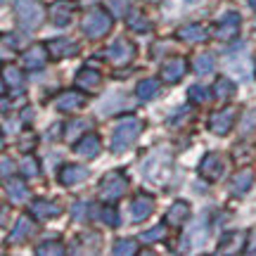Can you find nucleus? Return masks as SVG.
<instances>
[{"instance_id": "f257e3e1", "label": "nucleus", "mask_w": 256, "mask_h": 256, "mask_svg": "<svg viewBox=\"0 0 256 256\" xmlns=\"http://www.w3.org/2000/svg\"><path fill=\"white\" fill-rule=\"evenodd\" d=\"M140 130H142V121L136 119V116H130V114L124 116V119L116 124V128H114V136H112V152L119 154V152L128 150V147L140 138Z\"/></svg>"}, {"instance_id": "f03ea898", "label": "nucleus", "mask_w": 256, "mask_h": 256, "mask_svg": "<svg viewBox=\"0 0 256 256\" xmlns=\"http://www.w3.org/2000/svg\"><path fill=\"white\" fill-rule=\"evenodd\" d=\"M14 17H17L19 26L24 28V31H34L43 24V17H46V12L40 8V2L38 0H14Z\"/></svg>"}, {"instance_id": "7ed1b4c3", "label": "nucleus", "mask_w": 256, "mask_h": 256, "mask_svg": "<svg viewBox=\"0 0 256 256\" xmlns=\"http://www.w3.org/2000/svg\"><path fill=\"white\" fill-rule=\"evenodd\" d=\"M128 190V178L121 171H110L100 180V200L102 202H116Z\"/></svg>"}, {"instance_id": "20e7f679", "label": "nucleus", "mask_w": 256, "mask_h": 256, "mask_svg": "<svg viewBox=\"0 0 256 256\" xmlns=\"http://www.w3.org/2000/svg\"><path fill=\"white\" fill-rule=\"evenodd\" d=\"M112 14L110 10H92V12H88L86 14V19H83V34L88 38H100L104 36L107 31L112 28Z\"/></svg>"}, {"instance_id": "39448f33", "label": "nucleus", "mask_w": 256, "mask_h": 256, "mask_svg": "<svg viewBox=\"0 0 256 256\" xmlns=\"http://www.w3.org/2000/svg\"><path fill=\"white\" fill-rule=\"evenodd\" d=\"M226 168H228V159L220 156L218 152H209V154L202 159L200 174H202V178H206V180H211V183H216V180H220V178L226 176Z\"/></svg>"}, {"instance_id": "423d86ee", "label": "nucleus", "mask_w": 256, "mask_h": 256, "mask_svg": "<svg viewBox=\"0 0 256 256\" xmlns=\"http://www.w3.org/2000/svg\"><path fill=\"white\" fill-rule=\"evenodd\" d=\"M104 55L110 57V62H114V64H128L136 57V46H133L130 40H126V38H119V40H114V43L107 48Z\"/></svg>"}, {"instance_id": "0eeeda50", "label": "nucleus", "mask_w": 256, "mask_h": 256, "mask_svg": "<svg viewBox=\"0 0 256 256\" xmlns=\"http://www.w3.org/2000/svg\"><path fill=\"white\" fill-rule=\"evenodd\" d=\"M188 72V60L185 57H171L162 64V78L164 83H178Z\"/></svg>"}, {"instance_id": "6e6552de", "label": "nucleus", "mask_w": 256, "mask_h": 256, "mask_svg": "<svg viewBox=\"0 0 256 256\" xmlns=\"http://www.w3.org/2000/svg\"><path fill=\"white\" fill-rule=\"evenodd\" d=\"M232 124H235V110H218L211 114L209 130L216 133V136H226V133L232 130Z\"/></svg>"}, {"instance_id": "1a4fd4ad", "label": "nucleus", "mask_w": 256, "mask_h": 256, "mask_svg": "<svg viewBox=\"0 0 256 256\" xmlns=\"http://www.w3.org/2000/svg\"><path fill=\"white\" fill-rule=\"evenodd\" d=\"M83 104H86V95H83V92H76V90L60 92V95H57V100H55L57 112H64V114L81 110Z\"/></svg>"}, {"instance_id": "9d476101", "label": "nucleus", "mask_w": 256, "mask_h": 256, "mask_svg": "<svg viewBox=\"0 0 256 256\" xmlns=\"http://www.w3.org/2000/svg\"><path fill=\"white\" fill-rule=\"evenodd\" d=\"M48 52L55 57V60H64V57H74L78 55V43L69 40V38H55L48 43Z\"/></svg>"}, {"instance_id": "9b49d317", "label": "nucleus", "mask_w": 256, "mask_h": 256, "mask_svg": "<svg viewBox=\"0 0 256 256\" xmlns=\"http://www.w3.org/2000/svg\"><path fill=\"white\" fill-rule=\"evenodd\" d=\"M100 150H102L100 138L95 136V133H86V136L74 145V152L78 156H86V159H95V156L100 154Z\"/></svg>"}, {"instance_id": "f8f14e48", "label": "nucleus", "mask_w": 256, "mask_h": 256, "mask_svg": "<svg viewBox=\"0 0 256 256\" xmlns=\"http://www.w3.org/2000/svg\"><path fill=\"white\" fill-rule=\"evenodd\" d=\"M190 218V204L188 202H174L171 209L166 211L164 223L171 228H183V223Z\"/></svg>"}, {"instance_id": "ddd939ff", "label": "nucleus", "mask_w": 256, "mask_h": 256, "mask_svg": "<svg viewBox=\"0 0 256 256\" xmlns=\"http://www.w3.org/2000/svg\"><path fill=\"white\" fill-rule=\"evenodd\" d=\"M238 31H240V14L228 12V14L218 22V26H216V38H220V40H230V38L238 36Z\"/></svg>"}, {"instance_id": "4468645a", "label": "nucleus", "mask_w": 256, "mask_h": 256, "mask_svg": "<svg viewBox=\"0 0 256 256\" xmlns=\"http://www.w3.org/2000/svg\"><path fill=\"white\" fill-rule=\"evenodd\" d=\"M62 214V206H57L55 202L50 200H34L31 202V216H36L40 220H48V218H57Z\"/></svg>"}, {"instance_id": "2eb2a0df", "label": "nucleus", "mask_w": 256, "mask_h": 256, "mask_svg": "<svg viewBox=\"0 0 256 256\" xmlns=\"http://www.w3.org/2000/svg\"><path fill=\"white\" fill-rule=\"evenodd\" d=\"M22 62L26 69H43L48 62V46H31L22 55Z\"/></svg>"}, {"instance_id": "dca6fc26", "label": "nucleus", "mask_w": 256, "mask_h": 256, "mask_svg": "<svg viewBox=\"0 0 256 256\" xmlns=\"http://www.w3.org/2000/svg\"><path fill=\"white\" fill-rule=\"evenodd\" d=\"M72 14H74V2L69 0H57L55 5L50 8V19L55 26H66L72 22Z\"/></svg>"}, {"instance_id": "f3484780", "label": "nucleus", "mask_w": 256, "mask_h": 256, "mask_svg": "<svg viewBox=\"0 0 256 256\" xmlns=\"http://www.w3.org/2000/svg\"><path fill=\"white\" fill-rule=\"evenodd\" d=\"M152 211H154V200L150 194H138L136 200H133V204H130L133 220H145L147 216H152Z\"/></svg>"}, {"instance_id": "a211bd4d", "label": "nucleus", "mask_w": 256, "mask_h": 256, "mask_svg": "<svg viewBox=\"0 0 256 256\" xmlns=\"http://www.w3.org/2000/svg\"><path fill=\"white\" fill-rule=\"evenodd\" d=\"M34 230H36V226H34L31 216H19L14 230L10 232V244H19V242L28 240L31 235H34Z\"/></svg>"}, {"instance_id": "6ab92c4d", "label": "nucleus", "mask_w": 256, "mask_h": 256, "mask_svg": "<svg viewBox=\"0 0 256 256\" xmlns=\"http://www.w3.org/2000/svg\"><path fill=\"white\" fill-rule=\"evenodd\" d=\"M252 183H254V171H252V168H242V171L232 178L230 192H232L235 197H244L249 192V188H252Z\"/></svg>"}, {"instance_id": "aec40b11", "label": "nucleus", "mask_w": 256, "mask_h": 256, "mask_svg": "<svg viewBox=\"0 0 256 256\" xmlns=\"http://www.w3.org/2000/svg\"><path fill=\"white\" fill-rule=\"evenodd\" d=\"M244 244V232H226L218 242V254H235Z\"/></svg>"}, {"instance_id": "412c9836", "label": "nucleus", "mask_w": 256, "mask_h": 256, "mask_svg": "<svg viewBox=\"0 0 256 256\" xmlns=\"http://www.w3.org/2000/svg\"><path fill=\"white\" fill-rule=\"evenodd\" d=\"M86 178H88V168H83V166H78V164H69L60 171V183L62 185L81 183V180H86Z\"/></svg>"}, {"instance_id": "4be33fe9", "label": "nucleus", "mask_w": 256, "mask_h": 256, "mask_svg": "<svg viewBox=\"0 0 256 256\" xmlns=\"http://www.w3.org/2000/svg\"><path fill=\"white\" fill-rule=\"evenodd\" d=\"M178 36L183 38L185 43H202V40L209 38V28L202 26V24H188L178 31Z\"/></svg>"}, {"instance_id": "5701e85b", "label": "nucleus", "mask_w": 256, "mask_h": 256, "mask_svg": "<svg viewBox=\"0 0 256 256\" xmlns=\"http://www.w3.org/2000/svg\"><path fill=\"white\" fill-rule=\"evenodd\" d=\"M102 81L100 72H95V69H88V66H83L81 72L76 74V86L83 88V90H92V88H98Z\"/></svg>"}, {"instance_id": "b1692460", "label": "nucleus", "mask_w": 256, "mask_h": 256, "mask_svg": "<svg viewBox=\"0 0 256 256\" xmlns=\"http://www.w3.org/2000/svg\"><path fill=\"white\" fill-rule=\"evenodd\" d=\"M5 192H8L10 202H24L28 197V188L24 180H19V178H12V180H8V188H5Z\"/></svg>"}, {"instance_id": "393cba45", "label": "nucleus", "mask_w": 256, "mask_h": 256, "mask_svg": "<svg viewBox=\"0 0 256 256\" xmlns=\"http://www.w3.org/2000/svg\"><path fill=\"white\" fill-rule=\"evenodd\" d=\"M136 92H138V98H140V100H145V102L154 100L156 95H159V81H156V78H145V81L138 83Z\"/></svg>"}, {"instance_id": "a878e982", "label": "nucleus", "mask_w": 256, "mask_h": 256, "mask_svg": "<svg viewBox=\"0 0 256 256\" xmlns=\"http://www.w3.org/2000/svg\"><path fill=\"white\" fill-rule=\"evenodd\" d=\"M232 92H235V83L230 81L228 76H220L218 81H216V86H214V95L218 100H230Z\"/></svg>"}, {"instance_id": "bb28decb", "label": "nucleus", "mask_w": 256, "mask_h": 256, "mask_svg": "<svg viewBox=\"0 0 256 256\" xmlns=\"http://www.w3.org/2000/svg\"><path fill=\"white\" fill-rule=\"evenodd\" d=\"M214 66H216V60H214L211 52H202V55L194 57V72L202 74V76H204V74H211Z\"/></svg>"}, {"instance_id": "cd10ccee", "label": "nucleus", "mask_w": 256, "mask_h": 256, "mask_svg": "<svg viewBox=\"0 0 256 256\" xmlns=\"http://www.w3.org/2000/svg\"><path fill=\"white\" fill-rule=\"evenodd\" d=\"M204 240H206V223H197V226L190 230V235H188V240H185V244L197 247V244H202Z\"/></svg>"}, {"instance_id": "c85d7f7f", "label": "nucleus", "mask_w": 256, "mask_h": 256, "mask_svg": "<svg viewBox=\"0 0 256 256\" xmlns=\"http://www.w3.org/2000/svg\"><path fill=\"white\" fill-rule=\"evenodd\" d=\"M126 24L133 28V31H150V28H152V24H150V22H147L142 14H138V12L128 14V17H126Z\"/></svg>"}, {"instance_id": "c756f323", "label": "nucleus", "mask_w": 256, "mask_h": 256, "mask_svg": "<svg viewBox=\"0 0 256 256\" xmlns=\"http://www.w3.org/2000/svg\"><path fill=\"white\" fill-rule=\"evenodd\" d=\"M14 86V92H22V76H19L17 69L12 66H5V88H12Z\"/></svg>"}, {"instance_id": "7c9ffc66", "label": "nucleus", "mask_w": 256, "mask_h": 256, "mask_svg": "<svg viewBox=\"0 0 256 256\" xmlns=\"http://www.w3.org/2000/svg\"><path fill=\"white\" fill-rule=\"evenodd\" d=\"M188 98H190V102H194V104H204V102H209L211 95L204 86H192L190 92H188Z\"/></svg>"}, {"instance_id": "2f4dec72", "label": "nucleus", "mask_w": 256, "mask_h": 256, "mask_svg": "<svg viewBox=\"0 0 256 256\" xmlns=\"http://www.w3.org/2000/svg\"><path fill=\"white\" fill-rule=\"evenodd\" d=\"M166 238V226L162 223V226H156V228L147 230V232H142L140 235V240L145 242V244H150V242H156V240H164Z\"/></svg>"}, {"instance_id": "473e14b6", "label": "nucleus", "mask_w": 256, "mask_h": 256, "mask_svg": "<svg viewBox=\"0 0 256 256\" xmlns=\"http://www.w3.org/2000/svg\"><path fill=\"white\" fill-rule=\"evenodd\" d=\"M138 252V244L133 240H119L116 244H114V254L116 256H124V254H136Z\"/></svg>"}, {"instance_id": "72a5a7b5", "label": "nucleus", "mask_w": 256, "mask_h": 256, "mask_svg": "<svg viewBox=\"0 0 256 256\" xmlns=\"http://www.w3.org/2000/svg\"><path fill=\"white\" fill-rule=\"evenodd\" d=\"M107 10H110L114 17H124V19H126L128 0H110V2H107Z\"/></svg>"}, {"instance_id": "f704fd0d", "label": "nucleus", "mask_w": 256, "mask_h": 256, "mask_svg": "<svg viewBox=\"0 0 256 256\" xmlns=\"http://www.w3.org/2000/svg\"><path fill=\"white\" fill-rule=\"evenodd\" d=\"M36 254H64V247H60V242H43L36 247Z\"/></svg>"}, {"instance_id": "c9c22d12", "label": "nucleus", "mask_w": 256, "mask_h": 256, "mask_svg": "<svg viewBox=\"0 0 256 256\" xmlns=\"http://www.w3.org/2000/svg\"><path fill=\"white\" fill-rule=\"evenodd\" d=\"M22 171H24V176L36 178V176H38V162L34 159V156H26V159L22 162Z\"/></svg>"}, {"instance_id": "e433bc0d", "label": "nucleus", "mask_w": 256, "mask_h": 256, "mask_svg": "<svg viewBox=\"0 0 256 256\" xmlns=\"http://www.w3.org/2000/svg\"><path fill=\"white\" fill-rule=\"evenodd\" d=\"M102 220H104L110 228H116V226H119V216H116V211L112 209V206H104V209H102Z\"/></svg>"}, {"instance_id": "4c0bfd02", "label": "nucleus", "mask_w": 256, "mask_h": 256, "mask_svg": "<svg viewBox=\"0 0 256 256\" xmlns=\"http://www.w3.org/2000/svg\"><path fill=\"white\" fill-rule=\"evenodd\" d=\"M78 128H88V124H86V121H72V124L66 126V138H69V140H74V138L81 133Z\"/></svg>"}, {"instance_id": "58836bf2", "label": "nucleus", "mask_w": 256, "mask_h": 256, "mask_svg": "<svg viewBox=\"0 0 256 256\" xmlns=\"http://www.w3.org/2000/svg\"><path fill=\"white\" fill-rule=\"evenodd\" d=\"M90 204H74V209H72V214L76 216V218H83V216H88L90 214V209H88Z\"/></svg>"}, {"instance_id": "ea45409f", "label": "nucleus", "mask_w": 256, "mask_h": 256, "mask_svg": "<svg viewBox=\"0 0 256 256\" xmlns=\"http://www.w3.org/2000/svg\"><path fill=\"white\" fill-rule=\"evenodd\" d=\"M254 126H256V110H252V112L247 114L244 124H242V130H244V133H249V130H252Z\"/></svg>"}, {"instance_id": "a19ab883", "label": "nucleus", "mask_w": 256, "mask_h": 256, "mask_svg": "<svg viewBox=\"0 0 256 256\" xmlns=\"http://www.w3.org/2000/svg\"><path fill=\"white\" fill-rule=\"evenodd\" d=\"M8 174H10V159L2 156V176H8Z\"/></svg>"}, {"instance_id": "79ce46f5", "label": "nucleus", "mask_w": 256, "mask_h": 256, "mask_svg": "<svg viewBox=\"0 0 256 256\" xmlns=\"http://www.w3.org/2000/svg\"><path fill=\"white\" fill-rule=\"evenodd\" d=\"M249 5H252V10H256V0H249Z\"/></svg>"}]
</instances>
